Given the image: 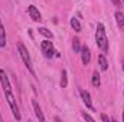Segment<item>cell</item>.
<instances>
[{"mask_svg": "<svg viewBox=\"0 0 124 122\" xmlns=\"http://www.w3.org/2000/svg\"><path fill=\"white\" fill-rule=\"evenodd\" d=\"M95 42L98 45V47L105 53L108 50V39H107V34H105V29H104V25L102 23H98L97 25V32H95Z\"/></svg>", "mask_w": 124, "mask_h": 122, "instance_id": "1", "label": "cell"}, {"mask_svg": "<svg viewBox=\"0 0 124 122\" xmlns=\"http://www.w3.org/2000/svg\"><path fill=\"white\" fill-rule=\"evenodd\" d=\"M17 50H19V53H20V58H22V61H23V63H25V66L28 68V70L31 72L32 75L35 76V70H33V65H32L31 55H29L28 49L23 46V43H17Z\"/></svg>", "mask_w": 124, "mask_h": 122, "instance_id": "2", "label": "cell"}, {"mask_svg": "<svg viewBox=\"0 0 124 122\" xmlns=\"http://www.w3.org/2000/svg\"><path fill=\"white\" fill-rule=\"evenodd\" d=\"M4 95H6L7 103H9V105H10V108H12L13 116L16 118V121H20V119H22V116H20V112H19V108H17V105H16V99H15L13 93H12V92H6Z\"/></svg>", "mask_w": 124, "mask_h": 122, "instance_id": "3", "label": "cell"}, {"mask_svg": "<svg viewBox=\"0 0 124 122\" xmlns=\"http://www.w3.org/2000/svg\"><path fill=\"white\" fill-rule=\"evenodd\" d=\"M40 49H42L43 56H45V58H48V59H51V58L54 56V53H56L51 40H43V42L40 43Z\"/></svg>", "mask_w": 124, "mask_h": 122, "instance_id": "4", "label": "cell"}, {"mask_svg": "<svg viewBox=\"0 0 124 122\" xmlns=\"http://www.w3.org/2000/svg\"><path fill=\"white\" fill-rule=\"evenodd\" d=\"M0 83H1V88H3V92H12V86H10V82H9V78L7 75L4 73L3 69H0Z\"/></svg>", "mask_w": 124, "mask_h": 122, "instance_id": "5", "label": "cell"}, {"mask_svg": "<svg viewBox=\"0 0 124 122\" xmlns=\"http://www.w3.org/2000/svg\"><path fill=\"white\" fill-rule=\"evenodd\" d=\"M81 61L84 65H88L91 62V50L88 46H82L81 47Z\"/></svg>", "mask_w": 124, "mask_h": 122, "instance_id": "6", "label": "cell"}, {"mask_svg": "<svg viewBox=\"0 0 124 122\" xmlns=\"http://www.w3.org/2000/svg\"><path fill=\"white\" fill-rule=\"evenodd\" d=\"M79 95H81V99H82V102L85 103V106H87V108H90V109H94L93 101H91L90 93L85 91V89H79Z\"/></svg>", "mask_w": 124, "mask_h": 122, "instance_id": "7", "label": "cell"}, {"mask_svg": "<svg viewBox=\"0 0 124 122\" xmlns=\"http://www.w3.org/2000/svg\"><path fill=\"white\" fill-rule=\"evenodd\" d=\"M28 12H29V16H31L32 20H35V22H40L42 20V14L39 13V10L35 6H29L28 7Z\"/></svg>", "mask_w": 124, "mask_h": 122, "instance_id": "8", "label": "cell"}, {"mask_svg": "<svg viewBox=\"0 0 124 122\" xmlns=\"http://www.w3.org/2000/svg\"><path fill=\"white\" fill-rule=\"evenodd\" d=\"M32 106H33V111H35V115H36V118H38L39 121H45V115L42 114L39 103H38L36 101H32Z\"/></svg>", "mask_w": 124, "mask_h": 122, "instance_id": "9", "label": "cell"}, {"mask_svg": "<svg viewBox=\"0 0 124 122\" xmlns=\"http://www.w3.org/2000/svg\"><path fill=\"white\" fill-rule=\"evenodd\" d=\"M116 20H117V25H118V27L124 32V13L123 12H116Z\"/></svg>", "mask_w": 124, "mask_h": 122, "instance_id": "10", "label": "cell"}, {"mask_svg": "<svg viewBox=\"0 0 124 122\" xmlns=\"http://www.w3.org/2000/svg\"><path fill=\"white\" fill-rule=\"evenodd\" d=\"M98 63H100L101 70H107V69H108V63H107V59H105L104 55H100V56H98Z\"/></svg>", "mask_w": 124, "mask_h": 122, "instance_id": "11", "label": "cell"}, {"mask_svg": "<svg viewBox=\"0 0 124 122\" xmlns=\"http://www.w3.org/2000/svg\"><path fill=\"white\" fill-rule=\"evenodd\" d=\"M4 46H6V32L3 25L0 23V47H4Z\"/></svg>", "mask_w": 124, "mask_h": 122, "instance_id": "12", "label": "cell"}, {"mask_svg": "<svg viewBox=\"0 0 124 122\" xmlns=\"http://www.w3.org/2000/svg\"><path fill=\"white\" fill-rule=\"evenodd\" d=\"M93 86L94 88H100V85H101V81H100V73L98 72H94L93 73Z\"/></svg>", "mask_w": 124, "mask_h": 122, "instance_id": "13", "label": "cell"}, {"mask_svg": "<svg viewBox=\"0 0 124 122\" xmlns=\"http://www.w3.org/2000/svg\"><path fill=\"white\" fill-rule=\"evenodd\" d=\"M71 26H72V29L75 32H81V23L78 22V19L72 17V19H71Z\"/></svg>", "mask_w": 124, "mask_h": 122, "instance_id": "14", "label": "cell"}, {"mask_svg": "<svg viewBox=\"0 0 124 122\" xmlns=\"http://www.w3.org/2000/svg\"><path fill=\"white\" fill-rule=\"evenodd\" d=\"M66 85H68V75H66V70L63 69L61 73V86L62 88H66Z\"/></svg>", "mask_w": 124, "mask_h": 122, "instance_id": "15", "label": "cell"}, {"mask_svg": "<svg viewBox=\"0 0 124 122\" xmlns=\"http://www.w3.org/2000/svg\"><path fill=\"white\" fill-rule=\"evenodd\" d=\"M39 33H40V34H43V36H46L48 39H52V37H54L52 32H49L48 29H45V27H39Z\"/></svg>", "mask_w": 124, "mask_h": 122, "instance_id": "16", "label": "cell"}, {"mask_svg": "<svg viewBox=\"0 0 124 122\" xmlns=\"http://www.w3.org/2000/svg\"><path fill=\"white\" fill-rule=\"evenodd\" d=\"M72 47H74V52H77V53L81 52V47H79V39L75 37V39L72 40Z\"/></svg>", "mask_w": 124, "mask_h": 122, "instance_id": "17", "label": "cell"}, {"mask_svg": "<svg viewBox=\"0 0 124 122\" xmlns=\"http://www.w3.org/2000/svg\"><path fill=\"white\" fill-rule=\"evenodd\" d=\"M82 118H84V119H88V121H94L93 116H91V115H88V114H85V112L82 114Z\"/></svg>", "mask_w": 124, "mask_h": 122, "instance_id": "18", "label": "cell"}, {"mask_svg": "<svg viewBox=\"0 0 124 122\" xmlns=\"http://www.w3.org/2000/svg\"><path fill=\"white\" fill-rule=\"evenodd\" d=\"M111 1H113L117 7H121V4H123V3H121V0H111Z\"/></svg>", "mask_w": 124, "mask_h": 122, "instance_id": "19", "label": "cell"}, {"mask_svg": "<svg viewBox=\"0 0 124 122\" xmlns=\"http://www.w3.org/2000/svg\"><path fill=\"white\" fill-rule=\"evenodd\" d=\"M101 121H104V122H108L110 119H108V116H107L105 114H102V115H101Z\"/></svg>", "mask_w": 124, "mask_h": 122, "instance_id": "20", "label": "cell"}, {"mask_svg": "<svg viewBox=\"0 0 124 122\" xmlns=\"http://www.w3.org/2000/svg\"><path fill=\"white\" fill-rule=\"evenodd\" d=\"M1 121H3V118H1V115H0V122H1Z\"/></svg>", "mask_w": 124, "mask_h": 122, "instance_id": "21", "label": "cell"}, {"mask_svg": "<svg viewBox=\"0 0 124 122\" xmlns=\"http://www.w3.org/2000/svg\"><path fill=\"white\" fill-rule=\"evenodd\" d=\"M123 121H124V112H123Z\"/></svg>", "mask_w": 124, "mask_h": 122, "instance_id": "22", "label": "cell"}, {"mask_svg": "<svg viewBox=\"0 0 124 122\" xmlns=\"http://www.w3.org/2000/svg\"><path fill=\"white\" fill-rule=\"evenodd\" d=\"M123 69H124V62H123Z\"/></svg>", "mask_w": 124, "mask_h": 122, "instance_id": "23", "label": "cell"}, {"mask_svg": "<svg viewBox=\"0 0 124 122\" xmlns=\"http://www.w3.org/2000/svg\"><path fill=\"white\" fill-rule=\"evenodd\" d=\"M0 23H1V20H0Z\"/></svg>", "mask_w": 124, "mask_h": 122, "instance_id": "24", "label": "cell"}]
</instances>
